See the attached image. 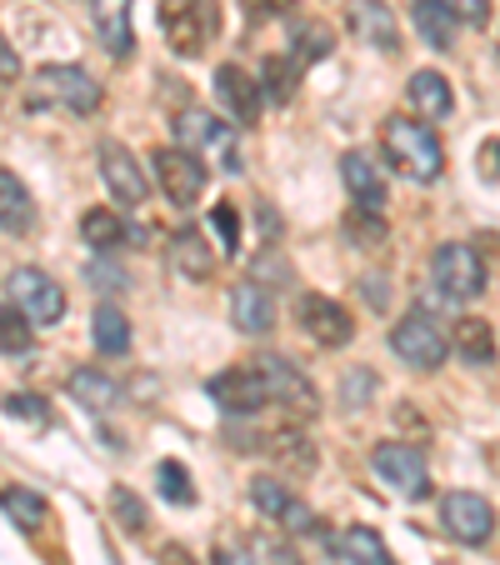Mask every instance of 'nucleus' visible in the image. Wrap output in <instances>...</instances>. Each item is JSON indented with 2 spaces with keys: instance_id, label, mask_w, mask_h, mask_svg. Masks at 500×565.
<instances>
[{
  "instance_id": "1",
  "label": "nucleus",
  "mask_w": 500,
  "mask_h": 565,
  "mask_svg": "<svg viewBox=\"0 0 500 565\" xmlns=\"http://www.w3.org/2000/svg\"><path fill=\"white\" fill-rule=\"evenodd\" d=\"M381 150H385V160H391L405 181L430 185V181H440V171H446V150H440L436 130H430L426 120L391 116L381 126Z\"/></svg>"
},
{
  "instance_id": "2",
  "label": "nucleus",
  "mask_w": 500,
  "mask_h": 565,
  "mask_svg": "<svg viewBox=\"0 0 500 565\" xmlns=\"http://www.w3.org/2000/svg\"><path fill=\"white\" fill-rule=\"evenodd\" d=\"M160 25H166L171 51L195 61L221 31V6L215 0H160Z\"/></svg>"
},
{
  "instance_id": "3",
  "label": "nucleus",
  "mask_w": 500,
  "mask_h": 565,
  "mask_svg": "<svg viewBox=\"0 0 500 565\" xmlns=\"http://www.w3.org/2000/svg\"><path fill=\"white\" fill-rule=\"evenodd\" d=\"M391 351L401 355L411 371H440L446 355H450V341H446V331L436 326V316L415 306V310H405V320H395Z\"/></svg>"
},
{
  "instance_id": "4",
  "label": "nucleus",
  "mask_w": 500,
  "mask_h": 565,
  "mask_svg": "<svg viewBox=\"0 0 500 565\" xmlns=\"http://www.w3.org/2000/svg\"><path fill=\"white\" fill-rule=\"evenodd\" d=\"M171 136H175V146H185V150H211L225 171L241 175L245 160H241V150H235V130H231V120L225 116H211V110H201V106L175 110Z\"/></svg>"
},
{
  "instance_id": "5",
  "label": "nucleus",
  "mask_w": 500,
  "mask_h": 565,
  "mask_svg": "<svg viewBox=\"0 0 500 565\" xmlns=\"http://www.w3.org/2000/svg\"><path fill=\"white\" fill-rule=\"evenodd\" d=\"M430 280L440 286V296L446 300H476L486 296V260H480L476 246H466V241H446V246L430 256Z\"/></svg>"
},
{
  "instance_id": "6",
  "label": "nucleus",
  "mask_w": 500,
  "mask_h": 565,
  "mask_svg": "<svg viewBox=\"0 0 500 565\" xmlns=\"http://www.w3.org/2000/svg\"><path fill=\"white\" fill-rule=\"evenodd\" d=\"M371 470L375 480H385L395 495H405V501H426L430 495V470H426V456L415 446H405V440H385V446L371 450Z\"/></svg>"
},
{
  "instance_id": "7",
  "label": "nucleus",
  "mask_w": 500,
  "mask_h": 565,
  "mask_svg": "<svg viewBox=\"0 0 500 565\" xmlns=\"http://www.w3.org/2000/svg\"><path fill=\"white\" fill-rule=\"evenodd\" d=\"M150 166H156V181H160V191H166V201H171L175 211H191V205L205 195V166L195 160V150L160 146L156 156H150Z\"/></svg>"
},
{
  "instance_id": "8",
  "label": "nucleus",
  "mask_w": 500,
  "mask_h": 565,
  "mask_svg": "<svg viewBox=\"0 0 500 565\" xmlns=\"http://www.w3.org/2000/svg\"><path fill=\"white\" fill-rule=\"evenodd\" d=\"M6 296H11V306H21L25 316H31V326H61V316H65L61 280H51L35 266L11 270V276H6Z\"/></svg>"
},
{
  "instance_id": "9",
  "label": "nucleus",
  "mask_w": 500,
  "mask_h": 565,
  "mask_svg": "<svg viewBox=\"0 0 500 565\" xmlns=\"http://www.w3.org/2000/svg\"><path fill=\"white\" fill-rule=\"evenodd\" d=\"M205 391H211V401L225 411V416H260V411L276 401V395H270V385L260 381L256 365H231V371L211 375V381H205Z\"/></svg>"
},
{
  "instance_id": "10",
  "label": "nucleus",
  "mask_w": 500,
  "mask_h": 565,
  "mask_svg": "<svg viewBox=\"0 0 500 565\" xmlns=\"http://www.w3.org/2000/svg\"><path fill=\"white\" fill-rule=\"evenodd\" d=\"M96 160H100V181H106L110 201H120L126 211H140L150 201V181L140 171V160L130 156L120 140H100L96 146Z\"/></svg>"
},
{
  "instance_id": "11",
  "label": "nucleus",
  "mask_w": 500,
  "mask_h": 565,
  "mask_svg": "<svg viewBox=\"0 0 500 565\" xmlns=\"http://www.w3.org/2000/svg\"><path fill=\"white\" fill-rule=\"evenodd\" d=\"M296 320H300V331H306L316 345H326V351H341V345H351V335H355V320L345 316L341 300H330V296H300Z\"/></svg>"
},
{
  "instance_id": "12",
  "label": "nucleus",
  "mask_w": 500,
  "mask_h": 565,
  "mask_svg": "<svg viewBox=\"0 0 500 565\" xmlns=\"http://www.w3.org/2000/svg\"><path fill=\"white\" fill-rule=\"evenodd\" d=\"M211 90H215V106H221V116L231 120V126H256L260 120L266 90H260V81H251L241 65H221V71L211 75Z\"/></svg>"
},
{
  "instance_id": "13",
  "label": "nucleus",
  "mask_w": 500,
  "mask_h": 565,
  "mask_svg": "<svg viewBox=\"0 0 500 565\" xmlns=\"http://www.w3.org/2000/svg\"><path fill=\"white\" fill-rule=\"evenodd\" d=\"M251 365H256V371H260V381L270 385V395H276L280 406L300 411V416H316V411H320V401H316V385H310L306 375H300L296 365L286 361V355H276V351H260V355H251Z\"/></svg>"
},
{
  "instance_id": "14",
  "label": "nucleus",
  "mask_w": 500,
  "mask_h": 565,
  "mask_svg": "<svg viewBox=\"0 0 500 565\" xmlns=\"http://www.w3.org/2000/svg\"><path fill=\"white\" fill-rule=\"evenodd\" d=\"M440 521H446V531L456 535L460 545H486L490 535H496V511H490V501L476 491H450L446 501H440Z\"/></svg>"
},
{
  "instance_id": "15",
  "label": "nucleus",
  "mask_w": 500,
  "mask_h": 565,
  "mask_svg": "<svg viewBox=\"0 0 500 565\" xmlns=\"http://www.w3.org/2000/svg\"><path fill=\"white\" fill-rule=\"evenodd\" d=\"M41 90L55 106L75 110V116H96L100 110V86L91 81L81 65H45L41 71Z\"/></svg>"
},
{
  "instance_id": "16",
  "label": "nucleus",
  "mask_w": 500,
  "mask_h": 565,
  "mask_svg": "<svg viewBox=\"0 0 500 565\" xmlns=\"http://www.w3.org/2000/svg\"><path fill=\"white\" fill-rule=\"evenodd\" d=\"M345 21H351L355 41H365L371 51H381V55L401 51V25H395V15H391V6H385V0H351Z\"/></svg>"
},
{
  "instance_id": "17",
  "label": "nucleus",
  "mask_w": 500,
  "mask_h": 565,
  "mask_svg": "<svg viewBox=\"0 0 500 565\" xmlns=\"http://www.w3.org/2000/svg\"><path fill=\"white\" fill-rule=\"evenodd\" d=\"M231 320L241 335H270L276 331V300L260 280H241L231 290Z\"/></svg>"
},
{
  "instance_id": "18",
  "label": "nucleus",
  "mask_w": 500,
  "mask_h": 565,
  "mask_svg": "<svg viewBox=\"0 0 500 565\" xmlns=\"http://www.w3.org/2000/svg\"><path fill=\"white\" fill-rule=\"evenodd\" d=\"M211 231H195V225H185V231L171 235V250H166V260H171V270L181 280H211L215 276V241H205Z\"/></svg>"
},
{
  "instance_id": "19",
  "label": "nucleus",
  "mask_w": 500,
  "mask_h": 565,
  "mask_svg": "<svg viewBox=\"0 0 500 565\" xmlns=\"http://www.w3.org/2000/svg\"><path fill=\"white\" fill-rule=\"evenodd\" d=\"M251 505H256L266 521H280L286 531H310V525H316V521H310V511L286 491V486H280L276 476H256V480H251Z\"/></svg>"
},
{
  "instance_id": "20",
  "label": "nucleus",
  "mask_w": 500,
  "mask_h": 565,
  "mask_svg": "<svg viewBox=\"0 0 500 565\" xmlns=\"http://www.w3.org/2000/svg\"><path fill=\"white\" fill-rule=\"evenodd\" d=\"M341 181H345V191H351V201L365 205V211H381L385 205V175L365 150H345L341 156Z\"/></svg>"
},
{
  "instance_id": "21",
  "label": "nucleus",
  "mask_w": 500,
  "mask_h": 565,
  "mask_svg": "<svg viewBox=\"0 0 500 565\" xmlns=\"http://www.w3.org/2000/svg\"><path fill=\"white\" fill-rule=\"evenodd\" d=\"M91 21H96V35L116 61H126L130 45H136V31H130V0H91Z\"/></svg>"
},
{
  "instance_id": "22",
  "label": "nucleus",
  "mask_w": 500,
  "mask_h": 565,
  "mask_svg": "<svg viewBox=\"0 0 500 565\" xmlns=\"http://www.w3.org/2000/svg\"><path fill=\"white\" fill-rule=\"evenodd\" d=\"M405 100L421 110V120H446L456 110V90H450V81L440 71H415L405 81Z\"/></svg>"
},
{
  "instance_id": "23",
  "label": "nucleus",
  "mask_w": 500,
  "mask_h": 565,
  "mask_svg": "<svg viewBox=\"0 0 500 565\" xmlns=\"http://www.w3.org/2000/svg\"><path fill=\"white\" fill-rule=\"evenodd\" d=\"M411 21L430 51H450L460 35V21H456V11H450V0H411Z\"/></svg>"
},
{
  "instance_id": "24",
  "label": "nucleus",
  "mask_w": 500,
  "mask_h": 565,
  "mask_svg": "<svg viewBox=\"0 0 500 565\" xmlns=\"http://www.w3.org/2000/svg\"><path fill=\"white\" fill-rule=\"evenodd\" d=\"M81 235H86V246L91 250H100V256H110V250H120V246H140V231L130 221H120L116 211H86L81 215Z\"/></svg>"
},
{
  "instance_id": "25",
  "label": "nucleus",
  "mask_w": 500,
  "mask_h": 565,
  "mask_svg": "<svg viewBox=\"0 0 500 565\" xmlns=\"http://www.w3.org/2000/svg\"><path fill=\"white\" fill-rule=\"evenodd\" d=\"M330 545H336V555L351 565H395V555L385 551V541L371 531V525H345V531L330 535Z\"/></svg>"
},
{
  "instance_id": "26",
  "label": "nucleus",
  "mask_w": 500,
  "mask_h": 565,
  "mask_svg": "<svg viewBox=\"0 0 500 565\" xmlns=\"http://www.w3.org/2000/svg\"><path fill=\"white\" fill-rule=\"evenodd\" d=\"M65 391H71L75 406H86V411H110L120 401V385L110 381L100 365H81V371H71Z\"/></svg>"
},
{
  "instance_id": "27",
  "label": "nucleus",
  "mask_w": 500,
  "mask_h": 565,
  "mask_svg": "<svg viewBox=\"0 0 500 565\" xmlns=\"http://www.w3.org/2000/svg\"><path fill=\"white\" fill-rule=\"evenodd\" d=\"M456 355L466 365H490L496 361V331H490V320H480V316L456 320Z\"/></svg>"
},
{
  "instance_id": "28",
  "label": "nucleus",
  "mask_w": 500,
  "mask_h": 565,
  "mask_svg": "<svg viewBox=\"0 0 500 565\" xmlns=\"http://www.w3.org/2000/svg\"><path fill=\"white\" fill-rule=\"evenodd\" d=\"M31 195H25V185L15 181V171H0V225H6V235H25L31 231Z\"/></svg>"
},
{
  "instance_id": "29",
  "label": "nucleus",
  "mask_w": 500,
  "mask_h": 565,
  "mask_svg": "<svg viewBox=\"0 0 500 565\" xmlns=\"http://www.w3.org/2000/svg\"><path fill=\"white\" fill-rule=\"evenodd\" d=\"M91 341H96L100 355H126L130 351V320L120 316L116 306H96V316H91Z\"/></svg>"
},
{
  "instance_id": "30",
  "label": "nucleus",
  "mask_w": 500,
  "mask_h": 565,
  "mask_svg": "<svg viewBox=\"0 0 500 565\" xmlns=\"http://www.w3.org/2000/svg\"><path fill=\"white\" fill-rule=\"evenodd\" d=\"M260 90H266V100H276V106H286L290 96H296V81H300V61L296 55H266L260 61Z\"/></svg>"
},
{
  "instance_id": "31",
  "label": "nucleus",
  "mask_w": 500,
  "mask_h": 565,
  "mask_svg": "<svg viewBox=\"0 0 500 565\" xmlns=\"http://www.w3.org/2000/svg\"><path fill=\"white\" fill-rule=\"evenodd\" d=\"M290 55H296L300 65H310V61H326L330 51H336V41H330V31L320 21H310V15H290Z\"/></svg>"
},
{
  "instance_id": "32",
  "label": "nucleus",
  "mask_w": 500,
  "mask_h": 565,
  "mask_svg": "<svg viewBox=\"0 0 500 565\" xmlns=\"http://www.w3.org/2000/svg\"><path fill=\"white\" fill-rule=\"evenodd\" d=\"M0 505H6V521L15 525V531H41L45 525V501L35 491H25V486H6V495H0Z\"/></svg>"
},
{
  "instance_id": "33",
  "label": "nucleus",
  "mask_w": 500,
  "mask_h": 565,
  "mask_svg": "<svg viewBox=\"0 0 500 565\" xmlns=\"http://www.w3.org/2000/svg\"><path fill=\"white\" fill-rule=\"evenodd\" d=\"M266 450H270V456H276V460H286L290 470H310V466H316V450H310V440L300 436L296 426L276 430V436L266 440Z\"/></svg>"
},
{
  "instance_id": "34",
  "label": "nucleus",
  "mask_w": 500,
  "mask_h": 565,
  "mask_svg": "<svg viewBox=\"0 0 500 565\" xmlns=\"http://www.w3.org/2000/svg\"><path fill=\"white\" fill-rule=\"evenodd\" d=\"M156 491L166 495L171 505H195V486H191V470L181 460H160L156 466Z\"/></svg>"
},
{
  "instance_id": "35",
  "label": "nucleus",
  "mask_w": 500,
  "mask_h": 565,
  "mask_svg": "<svg viewBox=\"0 0 500 565\" xmlns=\"http://www.w3.org/2000/svg\"><path fill=\"white\" fill-rule=\"evenodd\" d=\"M110 515H116V525L126 535H140L150 525V515H146V501H140L136 491H130V486H116V491H110Z\"/></svg>"
},
{
  "instance_id": "36",
  "label": "nucleus",
  "mask_w": 500,
  "mask_h": 565,
  "mask_svg": "<svg viewBox=\"0 0 500 565\" xmlns=\"http://www.w3.org/2000/svg\"><path fill=\"white\" fill-rule=\"evenodd\" d=\"M25 320L31 316L21 306H6V320H0V351H6V361H21L31 351V326Z\"/></svg>"
},
{
  "instance_id": "37",
  "label": "nucleus",
  "mask_w": 500,
  "mask_h": 565,
  "mask_svg": "<svg viewBox=\"0 0 500 565\" xmlns=\"http://www.w3.org/2000/svg\"><path fill=\"white\" fill-rule=\"evenodd\" d=\"M205 231L215 235V250H221V256H235V250H241V215H235V205H225V201L215 205Z\"/></svg>"
},
{
  "instance_id": "38",
  "label": "nucleus",
  "mask_w": 500,
  "mask_h": 565,
  "mask_svg": "<svg viewBox=\"0 0 500 565\" xmlns=\"http://www.w3.org/2000/svg\"><path fill=\"white\" fill-rule=\"evenodd\" d=\"M345 235H351L355 246H385V215L381 211H365V205H355L351 215H345Z\"/></svg>"
},
{
  "instance_id": "39",
  "label": "nucleus",
  "mask_w": 500,
  "mask_h": 565,
  "mask_svg": "<svg viewBox=\"0 0 500 565\" xmlns=\"http://www.w3.org/2000/svg\"><path fill=\"white\" fill-rule=\"evenodd\" d=\"M6 416L11 420H31V426H51V406L31 391H11L6 395Z\"/></svg>"
},
{
  "instance_id": "40",
  "label": "nucleus",
  "mask_w": 500,
  "mask_h": 565,
  "mask_svg": "<svg viewBox=\"0 0 500 565\" xmlns=\"http://www.w3.org/2000/svg\"><path fill=\"white\" fill-rule=\"evenodd\" d=\"M86 280L96 290H106V296H126V270L110 266V260H91L86 266Z\"/></svg>"
},
{
  "instance_id": "41",
  "label": "nucleus",
  "mask_w": 500,
  "mask_h": 565,
  "mask_svg": "<svg viewBox=\"0 0 500 565\" xmlns=\"http://www.w3.org/2000/svg\"><path fill=\"white\" fill-rule=\"evenodd\" d=\"M375 395V375L371 371H351L341 381V401H345V411H361L365 401H371Z\"/></svg>"
},
{
  "instance_id": "42",
  "label": "nucleus",
  "mask_w": 500,
  "mask_h": 565,
  "mask_svg": "<svg viewBox=\"0 0 500 565\" xmlns=\"http://www.w3.org/2000/svg\"><path fill=\"white\" fill-rule=\"evenodd\" d=\"M450 11H456L460 25H486L490 21V0H450Z\"/></svg>"
},
{
  "instance_id": "43",
  "label": "nucleus",
  "mask_w": 500,
  "mask_h": 565,
  "mask_svg": "<svg viewBox=\"0 0 500 565\" xmlns=\"http://www.w3.org/2000/svg\"><path fill=\"white\" fill-rule=\"evenodd\" d=\"M361 296L371 310H385L391 306V286H385V276H361Z\"/></svg>"
},
{
  "instance_id": "44",
  "label": "nucleus",
  "mask_w": 500,
  "mask_h": 565,
  "mask_svg": "<svg viewBox=\"0 0 500 565\" xmlns=\"http://www.w3.org/2000/svg\"><path fill=\"white\" fill-rule=\"evenodd\" d=\"M245 15L251 21H270V15H296V11H290V0H245Z\"/></svg>"
},
{
  "instance_id": "45",
  "label": "nucleus",
  "mask_w": 500,
  "mask_h": 565,
  "mask_svg": "<svg viewBox=\"0 0 500 565\" xmlns=\"http://www.w3.org/2000/svg\"><path fill=\"white\" fill-rule=\"evenodd\" d=\"M211 565H260V561L251 551H241V545H215Z\"/></svg>"
},
{
  "instance_id": "46",
  "label": "nucleus",
  "mask_w": 500,
  "mask_h": 565,
  "mask_svg": "<svg viewBox=\"0 0 500 565\" xmlns=\"http://www.w3.org/2000/svg\"><path fill=\"white\" fill-rule=\"evenodd\" d=\"M480 175H486V181L500 175V140H486V146H480Z\"/></svg>"
},
{
  "instance_id": "47",
  "label": "nucleus",
  "mask_w": 500,
  "mask_h": 565,
  "mask_svg": "<svg viewBox=\"0 0 500 565\" xmlns=\"http://www.w3.org/2000/svg\"><path fill=\"white\" fill-rule=\"evenodd\" d=\"M0 71H6V81H15V75H21V61H15V45L11 41L0 45Z\"/></svg>"
},
{
  "instance_id": "48",
  "label": "nucleus",
  "mask_w": 500,
  "mask_h": 565,
  "mask_svg": "<svg viewBox=\"0 0 500 565\" xmlns=\"http://www.w3.org/2000/svg\"><path fill=\"white\" fill-rule=\"evenodd\" d=\"M160 565H195V561L181 551V545H166V551H160Z\"/></svg>"
},
{
  "instance_id": "49",
  "label": "nucleus",
  "mask_w": 500,
  "mask_h": 565,
  "mask_svg": "<svg viewBox=\"0 0 500 565\" xmlns=\"http://www.w3.org/2000/svg\"><path fill=\"white\" fill-rule=\"evenodd\" d=\"M266 555H270V565H296V555L286 545H266Z\"/></svg>"
}]
</instances>
